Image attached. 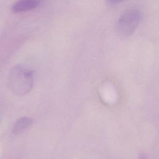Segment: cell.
<instances>
[{
  "label": "cell",
  "instance_id": "obj_3",
  "mask_svg": "<svg viewBox=\"0 0 159 159\" xmlns=\"http://www.w3.org/2000/svg\"><path fill=\"white\" fill-rule=\"evenodd\" d=\"M41 1L35 0H22L15 2L12 6L14 12H21L34 9L41 4Z\"/></svg>",
  "mask_w": 159,
  "mask_h": 159
},
{
  "label": "cell",
  "instance_id": "obj_1",
  "mask_svg": "<svg viewBox=\"0 0 159 159\" xmlns=\"http://www.w3.org/2000/svg\"><path fill=\"white\" fill-rule=\"evenodd\" d=\"M33 83L32 71L23 66H14L8 73L7 86L15 96H22L27 94L31 90Z\"/></svg>",
  "mask_w": 159,
  "mask_h": 159
},
{
  "label": "cell",
  "instance_id": "obj_4",
  "mask_svg": "<svg viewBox=\"0 0 159 159\" xmlns=\"http://www.w3.org/2000/svg\"><path fill=\"white\" fill-rule=\"evenodd\" d=\"M33 120L29 117H23L14 123L12 127V132L14 134H20L29 129L32 124Z\"/></svg>",
  "mask_w": 159,
  "mask_h": 159
},
{
  "label": "cell",
  "instance_id": "obj_2",
  "mask_svg": "<svg viewBox=\"0 0 159 159\" xmlns=\"http://www.w3.org/2000/svg\"><path fill=\"white\" fill-rule=\"evenodd\" d=\"M142 16V12L139 9L131 8L125 11L116 24L117 34L123 37L132 35L139 25Z\"/></svg>",
  "mask_w": 159,
  "mask_h": 159
}]
</instances>
